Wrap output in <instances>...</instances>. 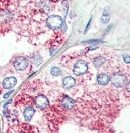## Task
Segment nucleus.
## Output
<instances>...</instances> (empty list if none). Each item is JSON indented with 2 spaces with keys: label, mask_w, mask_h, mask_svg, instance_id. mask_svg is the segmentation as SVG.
Here are the masks:
<instances>
[{
  "label": "nucleus",
  "mask_w": 130,
  "mask_h": 133,
  "mask_svg": "<svg viewBox=\"0 0 130 133\" xmlns=\"http://www.w3.org/2000/svg\"><path fill=\"white\" fill-rule=\"evenodd\" d=\"M62 18L59 16L52 15L48 18L46 23L48 26L53 30L58 29L62 25Z\"/></svg>",
  "instance_id": "nucleus-1"
},
{
  "label": "nucleus",
  "mask_w": 130,
  "mask_h": 133,
  "mask_svg": "<svg viewBox=\"0 0 130 133\" xmlns=\"http://www.w3.org/2000/svg\"><path fill=\"white\" fill-rule=\"evenodd\" d=\"M111 82L113 85L117 87H123L127 86L128 84L127 78L121 73H116L113 75Z\"/></svg>",
  "instance_id": "nucleus-2"
},
{
  "label": "nucleus",
  "mask_w": 130,
  "mask_h": 133,
  "mask_svg": "<svg viewBox=\"0 0 130 133\" xmlns=\"http://www.w3.org/2000/svg\"><path fill=\"white\" fill-rule=\"evenodd\" d=\"M88 70V64L84 60H79L74 64L73 72L76 75H81L86 73Z\"/></svg>",
  "instance_id": "nucleus-3"
},
{
  "label": "nucleus",
  "mask_w": 130,
  "mask_h": 133,
  "mask_svg": "<svg viewBox=\"0 0 130 133\" xmlns=\"http://www.w3.org/2000/svg\"><path fill=\"white\" fill-rule=\"evenodd\" d=\"M28 66V61L24 57H19L14 62V67L17 70H25Z\"/></svg>",
  "instance_id": "nucleus-4"
},
{
  "label": "nucleus",
  "mask_w": 130,
  "mask_h": 133,
  "mask_svg": "<svg viewBox=\"0 0 130 133\" xmlns=\"http://www.w3.org/2000/svg\"><path fill=\"white\" fill-rule=\"evenodd\" d=\"M35 104L40 109H44L49 105V101L46 96L43 95L38 96L35 99Z\"/></svg>",
  "instance_id": "nucleus-5"
},
{
  "label": "nucleus",
  "mask_w": 130,
  "mask_h": 133,
  "mask_svg": "<svg viewBox=\"0 0 130 133\" xmlns=\"http://www.w3.org/2000/svg\"><path fill=\"white\" fill-rule=\"evenodd\" d=\"M62 106L67 110H70L74 108L75 105L74 101L68 96H65L61 101Z\"/></svg>",
  "instance_id": "nucleus-6"
},
{
  "label": "nucleus",
  "mask_w": 130,
  "mask_h": 133,
  "mask_svg": "<svg viewBox=\"0 0 130 133\" xmlns=\"http://www.w3.org/2000/svg\"><path fill=\"white\" fill-rule=\"evenodd\" d=\"M17 83V79L15 77H9L5 78L3 82V87L5 89H10L15 87Z\"/></svg>",
  "instance_id": "nucleus-7"
},
{
  "label": "nucleus",
  "mask_w": 130,
  "mask_h": 133,
  "mask_svg": "<svg viewBox=\"0 0 130 133\" xmlns=\"http://www.w3.org/2000/svg\"><path fill=\"white\" fill-rule=\"evenodd\" d=\"M75 84H76V81L72 76H67L63 79V85L67 89L73 87Z\"/></svg>",
  "instance_id": "nucleus-8"
},
{
  "label": "nucleus",
  "mask_w": 130,
  "mask_h": 133,
  "mask_svg": "<svg viewBox=\"0 0 130 133\" xmlns=\"http://www.w3.org/2000/svg\"><path fill=\"white\" fill-rule=\"evenodd\" d=\"M34 113H35V110L31 107H28L25 109V111L23 112V116L26 121H29L31 119Z\"/></svg>",
  "instance_id": "nucleus-9"
},
{
  "label": "nucleus",
  "mask_w": 130,
  "mask_h": 133,
  "mask_svg": "<svg viewBox=\"0 0 130 133\" xmlns=\"http://www.w3.org/2000/svg\"><path fill=\"white\" fill-rule=\"evenodd\" d=\"M97 81H98L99 84L101 85H107L110 81V77L106 74H101L98 75L97 78Z\"/></svg>",
  "instance_id": "nucleus-10"
},
{
  "label": "nucleus",
  "mask_w": 130,
  "mask_h": 133,
  "mask_svg": "<svg viewBox=\"0 0 130 133\" xmlns=\"http://www.w3.org/2000/svg\"><path fill=\"white\" fill-rule=\"evenodd\" d=\"M31 62L34 65L38 66L42 62V58L38 54H34L31 57Z\"/></svg>",
  "instance_id": "nucleus-11"
},
{
  "label": "nucleus",
  "mask_w": 130,
  "mask_h": 133,
  "mask_svg": "<svg viewBox=\"0 0 130 133\" xmlns=\"http://www.w3.org/2000/svg\"><path fill=\"white\" fill-rule=\"evenodd\" d=\"M105 62V59L103 57H97L94 60V65L96 67H99V66H102Z\"/></svg>",
  "instance_id": "nucleus-12"
},
{
  "label": "nucleus",
  "mask_w": 130,
  "mask_h": 133,
  "mask_svg": "<svg viewBox=\"0 0 130 133\" xmlns=\"http://www.w3.org/2000/svg\"><path fill=\"white\" fill-rule=\"evenodd\" d=\"M110 20V15L106 10L103 12V15L101 18V22L103 24H105L108 23Z\"/></svg>",
  "instance_id": "nucleus-13"
},
{
  "label": "nucleus",
  "mask_w": 130,
  "mask_h": 133,
  "mask_svg": "<svg viewBox=\"0 0 130 133\" xmlns=\"http://www.w3.org/2000/svg\"><path fill=\"white\" fill-rule=\"evenodd\" d=\"M50 72H51V74L52 75L55 76H60L62 73L61 70L58 67H53L51 70H50Z\"/></svg>",
  "instance_id": "nucleus-14"
},
{
  "label": "nucleus",
  "mask_w": 130,
  "mask_h": 133,
  "mask_svg": "<svg viewBox=\"0 0 130 133\" xmlns=\"http://www.w3.org/2000/svg\"><path fill=\"white\" fill-rule=\"evenodd\" d=\"M99 42H102L101 40H98V39H91L89 40V41H85V43H99Z\"/></svg>",
  "instance_id": "nucleus-15"
},
{
  "label": "nucleus",
  "mask_w": 130,
  "mask_h": 133,
  "mask_svg": "<svg viewBox=\"0 0 130 133\" xmlns=\"http://www.w3.org/2000/svg\"><path fill=\"white\" fill-rule=\"evenodd\" d=\"M123 60H124V61H125V63H129L130 58H129V56H127V55H124V56H123Z\"/></svg>",
  "instance_id": "nucleus-16"
},
{
  "label": "nucleus",
  "mask_w": 130,
  "mask_h": 133,
  "mask_svg": "<svg viewBox=\"0 0 130 133\" xmlns=\"http://www.w3.org/2000/svg\"><path fill=\"white\" fill-rule=\"evenodd\" d=\"M13 91H14V90H12V91H11L7 92V93H6V94H5V95H4V98H7V97H9V96L10 95V94H11V93H13Z\"/></svg>",
  "instance_id": "nucleus-17"
},
{
  "label": "nucleus",
  "mask_w": 130,
  "mask_h": 133,
  "mask_svg": "<svg viewBox=\"0 0 130 133\" xmlns=\"http://www.w3.org/2000/svg\"><path fill=\"white\" fill-rule=\"evenodd\" d=\"M91 21H92V18H91L90 20H89V22H88V25H87L86 27V29H85V33H86V32H87V31H88V27L89 26V25H90V23H91Z\"/></svg>",
  "instance_id": "nucleus-18"
},
{
  "label": "nucleus",
  "mask_w": 130,
  "mask_h": 133,
  "mask_svg": "<svg viewBox=\"0 0 130 133\" xmlns=\"http://www.w3.org/2000/svg\"><path fill=\"white\" fill-rule=\"evenodd\" d=\"M11 102V100H10L9 102H7L6 103H5V104H4V107H5V106L7 105V104H9V103H10Z\"/></svg>",
  "instance_id": "nucleus-19"
}]
</instances>
